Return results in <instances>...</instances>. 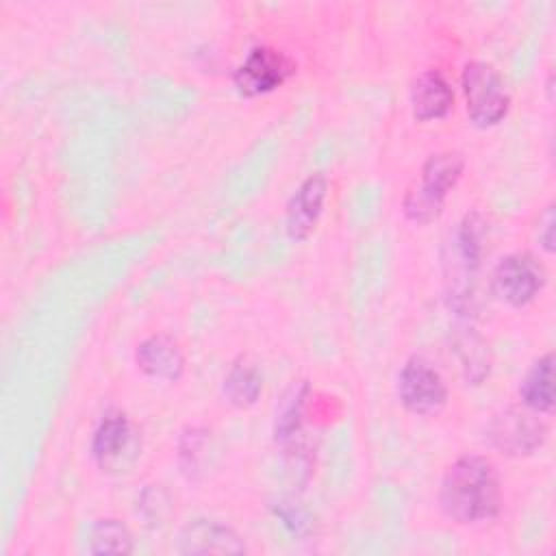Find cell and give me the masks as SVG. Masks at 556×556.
I'll use <instances>...</instances> for the list:
<instances>
[{
    "label": "cell",
    "instance_id": "8992f818",
    "mask_svg": "<svg viewBox=\"0 0 556 556\" xmlns=\"http://www.w3.org/2000/svg\"><path fill=\"white\" fill-rule=\"evenodd\" d=\"M547 271L530 252H510L497 261L491 278L493 293L508 306L530 304L545 287Z\"/></svg>",
    "mask_w": 556,
    "mask_h": 556
},
{
    "label": "cell",
    "instance_id": "277c9868",
    "mask_svg": "<svg viewBox=\"0 0 556 556\" xmlns=\"http://www.w3.org/2000/svg\"><path fill=\"white\" fill-rule=\"evenodd\" d=\"M539 413L521 406H506L486 424V441L504 456H530L543 447L547 426Z\"/></svg>",
    "mask_w": 556,
    "mask_h": 556
},
{
    "label": "cell",
    "instance_id": "5bb4252c",
    "mask_svg": "<svg viewBox=\"0 0 556 556\" xmlns=\"http://www.w3.org/2000/svg\"><path fill=\"white\" fill-rule=\"evenodd\" d=\"M130 421L124 410H106L91 437V456L100 463L106 465L111 460H117L122 452L130 443Z\"/></svg>",
    "mask_w": 556,
    "mask_h": 556
},
{
    "label": "cell",
    "instance_id": "30bf717a",
    "mask_svg": "<svg viewBox=\"0 0 556 556\" xmlns=\"http://www.w3.org/2000/svg\"><path fill=\"white\" fill-rule=\"evenodd\" d=\"M326 193H328V178L324 174H311L298 185V189L291 193L287 202V217H285V226L291 239L302 241L313 232L324 211Z\"/></svg>",
    "mask_w": 556,
    "mask_h": 556
},
{
    "label": "cell",
    "instance_id": "ffe728a7",
    "mask_svg": "<svg viewBox=\"0 0 556 556\" xmlns=\"http://www.w3.org/2000/svg\"><path fill=\"white\" fill-rule=\"evenodd\" d=\"M139 508H141V515L146 517L148 523H165L169 513H172V500L163 489L150 486L141 493Z\"/></svg>",
    "mask_w": 556,
    "mask_h": 556
},
{
    "label": "cell",
    "instance_id": "e0dca14e",
    "mask_svg": "<svg viewBox=\"0 0 556 556\" xmlns=\"http://www.w3.org/2000/svg\"><path fill=\"white\" fill-rule=\"evenodd\" d=\"M308 397V382L298 380L293 382L280 397V404L276 408V421H274V439L285 443L293 439L300 432L304 406Z\"/></svg>",
    "mask_w": 556,
    "mask_h": 556
},
{
    "label": "cell",
    "instance_id": "ba28073f",
    "mask_svg": "<svg viewBox=\"0 0 556 556\" xmlns=\"http://www.w3.org/2000/svg\"><path fill=\"white\" fill-rule=\"evenodd\" d=\"M484 237H486V224L480 213H467L454 235H452V274H460V278L452 285L454 304L463 308L465 295H467V280L473 276L482 263L484 256Z\"/></svg>",
    "mask_w": 556,
    "mask_h": 556
},
{
    "label": "cell",
    "instance_id": "5b68a950",
    "mask_svg": "<svg viewBox=\"0 0 556 556\" xmlns=\"http://www.w3.org/2000/svg\"><path fill=\"white\" fill-rule=\"evenodd\" d=\"M397 397L413 415H434L447 402V384L439 369L424 356H410L397 371Z\"/></svg>",
    "mask_w": 556,
    "mask_h": 556
},
{
    "label": "cell",
    "instance_id": "3957f363",
    "mask_svg": "<svg viewBox=\"0 0 556 556\" xmlns=\"http://www.w3.org/2000/svg\"><path fill=\"white\" fill-rule=\"evenodd\" d=\"M460 83L467 115L476 126L489 128L506 117L510 109V93L506 89L504 78L493 65L484 61H469L463 67Z\"/></svg>",
    "mask_w": 556,
    "mask_h": 556
},
{
    "label": "cell",
    "instance_id": "52a82bcc",
    "mask_svg": "<svg viewBox=\"0 0 556 556\" xmlns=\"http://www.w3.org/2000/svg\"><path fill=\"white\" fill-rule=\"evenodd\" d=\"M295 63L271 46L252 48L232 72V85L239 96L256 98L278 89L291 74Z\"/></svg>",
    "mask_w": 556,
    "mask_h": 556
},
{
    "label": "cell",
    "instance_id": "d6986e66",
    "mask_svg": "<svg viewBox=\"0 0 556 556\" xmlns=\"http://www.w3.org/2000/svg\"><path fill=\"white\" fill-rule=\"evenodd\" d=\"M135 541L130 530L117 519H98L89 528V552L91 554H132Z\"/></svg>",
    "mask_w": 556,
    "mask_h": 556
},
{
    "label": "cell",
    "instance_id": "7c38bea8",
    "mask_svg": "<svg viewBox=\"0 0 556 556\" xmlns=\"http://www.w3.org/2000/svg\"><path fill=\"white\" fill-rule=\"evenodd\" d=\"M454 106V89L439 70H424L410 85V111L417 122L445 117Z\"/></svg>",
    "mask_w": 556,
    "mask_h": 556
},
{
    "label": "cell",
    "instance_id": "6da1fadb",
    "mask_svg": "<svg viewBox=\"0 0 556 556\" xmlns=\"http://www.w3.org/2000/svg\"><path fill=\"white\" fill-rule=\"evenodd\" d=\"M439 506L456 523L491 521L502 510V482L495 465L478 454L456 458L443 473Z\"/></svg>",
    "mask_w": 556,
    "mask_h": 556
},
{
    "label": "cell",
    "instance_id": "9a60e30c",
    "mask_svg": "<svg viewBox=\"0 0 556 556\" xmlns=\"http://www.w3.org/2000/svg\"><path fill=\"white\" fill-rule=\"evenodd\" d=\"M224 397L237 408H250L263 393V371L248 356L232 361L222 384Z\"/></svg>",
    "mask_w": 556,
    "mask_h": 556
},
{
    "label": "cell",
    "instance_id": "8fae6325",
    "mask_svg": "<svg viewBox=\"0 0 556 556\" xmlns=\"http://www.w3.org/2000/svg\"><path fill=\"white\" fill-rule=\"evenodd\" d=\"M137 367L156 380L176 382L185 374V354L167 334H150L135 350Z\"/></svg>",
    "mask_w": 556,
    "mask_h": 556
},
{
    "label": "cell",
    "instance_id": "7a4b0ae2",
    "mask_svg": "<svg viewBox=\"0 0 556 556\" xmlns=\"http://www.w3.org/2000/svg\"><path fill=\"white\" fill-rule=\"evenodd\" d=\"M465 169V159L456 150L430 154L421 165V180L404 193L402 211L413 224L434 222L445 204L447 193L456 187Z\"/></svg>",
    "mask_w": 556,
    "mask_h": 556
},
{
    "label": "cell",
    "instance_id": "4fadbf2b",
    "mask_svg": "<svg viewBox=\"0 0 556 556\" xmlns=\"http://www.w3.org/2000/svg\"><path fill=\"white\" fill-rule=\"evenodd\" d=\"M519 400L526 408L549 415L554 410V354L539 356L519 382Z\"/></svg>",
    "mask_w": 556,
    "mask_h": 556
},
{
    "label": "cell",
    "instance_id": "44dd1931",
    "mask_svg": "<svg viewBox=\"0 0 556 556\" xmlns=\"http://www.w3.org/2000/svg\"><path fill=\"white\" fill-rule=\"evenodd\" d=\"M554 226H556V215H554V204H547L543 215L539 217V245L552 254L554 252V241H556V235H554Z\"/></svg>",
    "mask_w": 556,
    "mask_h": 556
},
{
    "label": "cell",
    "instance_id": "9c48e42d",
    "mask_svg": "<svg viewBox=\"0 0 556 556\" xmlns=\"http://www.w3.org/2000/svg\"><path fill=\"white\" fill-rule=\"evenodd\" d=\"M178 554H245L243 536L228 523L198 517L185 523L176 541Z\"/></svg>",
    "mask_w": 556,
    "mask_h": 556
},
{
    "label": "cell",
    "instance_id": "2e32d148",
    "mask_svg": "<svg viewBox=\"0 0 556 556\" xmlns=\"http://www.w3.org/2000/svg\"><path fill=\"white\" fill-rule=\"evenodd\" d=\"M213 460V437L202 426H189L178 437V465L189 480L202 478Z\"/></svg>",
    "mask_w": 556,
    "mask_h": 556
},
{
    "label": "cell",
    "instance_id": "ac0fdd59",
    "mask_svg": "<svg viewBox=\"0 0 556 556\" xmlns=\"http://www.w3.org/2000/svg\"><path fill=\"white\" fill-rule=\"evenodd\" d=\"M456 354L471 384H480L489 376V345L471 326H463L456 332Z\"/></svg>",
    "mask_w": 556,
    "mask_h": 556
}]
</instances>
